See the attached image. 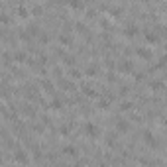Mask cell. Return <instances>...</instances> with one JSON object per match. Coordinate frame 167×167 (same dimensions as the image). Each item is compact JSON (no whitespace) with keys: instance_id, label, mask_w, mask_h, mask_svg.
<instances>
[{"instance_id":"4316f807","label":"cell","mask_w":167,"mask_h":167,"mask_svg":"<svg viewBox=\"0 0 167 167\" xmlns=\"http://www.w3.org/2000/svg\"><path fill=\"white\" fill-rule=\"evenodd\" d=\"M0 22H2L4 28H8V24H10V16H8L6 12H4V14H2V18H0Z\"/></svg>"},{"instance_id":"1f68e13d","label":"cell","mask_w":167,"mask_h":167,"mask_svg":"<svg viewBox=\"0 0 167 167\" xmlns=\"http://www.w3.org/2000/svg\"><path fill=\"white\" fill-rule=\"evenodd\" d=\"M134 79H136L138 83H140V81H144V79H145V75H144V73H140V71H136V73H134Z\"/></svg>"},{"instance_id":"ac0fdd59","label":"cell","mask_w":167,"mask_h":167,"mask_svg":"<svg viewBox=\"0 0 167 167\" xmlns=\"http://www.w3.org/2000/svg\"><path fill=\"white\" fill-rule=\"evenodd\" d=\"M98 65H89L87 69H85V75H87L89 79H93V77H96V75H98Z\"/></svg>"},{"instance_id":"e0dca14e","label":"cell","mask_w":167,"mask_h":167,"mask_svg":"<svg viewBox=\"0 0 167 167\" xmlns=\"http://www.w3.org/2000/svg\"><path fill=\"white\" fill-rule=\"evenodd\" d=\"M83 94L89 96V98H96V96H98V93H96L90 85H83Z\"/></svg>"},{"instance_id":"4dcf8cb0","label":"cell","mask_w":167,"mask_h":167,"mask_svg":"<svg viewBox=\"0 0 167 167\" xmlns=\"http://www.w3.org/2000/svg\"><path fill=\"white\" fill-rule=\"evenodd\" d=\"M40 44L41 45H47V44H49V35H41L40 34Z\"/></svg>"},{"instance_id":"d6a6232c","label":"cell","mask_w":167,"mask_h":167,"mask_svg":"<svg viewBox=\"0 0 167 167\" xmlns=\"http://www.w3.org/2000/svg\"><path fill=\"white\" fill-rule=\"evenodd\" d=\"M128 93H130V89H128V87H120V90H118V94H120V96H126Z\"/></svg>"},{"instance_id":"ba28073f","label":"cell","mask_w":167,"mask_h":167,"mask_svg":"<svg viewBox=\"0 0 167 167\" xmlns=\"http://www.w3.org/2000/svg\"><path fill=\"white\" fill-rule=\"evenodd\" d=\"M63 155H65V157H77L79 155V149L75 148V145H71V144H67V145H63Z\"/></svg>"},{"instance_id":"8fae6325","label":"cell","mask_w":167,"mask_h":167,"mask_svg":"<svg viewBox=\"0 0 167 167\" xmlns=\"http://www.w3.org/2000/svg\"><path fill=\"white\" fill-rule=\"evenodd\" d=\"M40 89H41V93H45V94H53V89H55V85H53L51 81L44 79V81L40 83Z\"/></svg>"},{"instance_id":"277c9868","label":"cell","mask_w":167,"mask_h":167,"mask_svg":"<svg viewBox=\"0 0 167 167\" xmlns=\"http://www.w3.org/2000/svg\"><path fill=\"white\" fill-rule=\"evenodd\" d=\"M144 144L148 145L149 149H157V145H159L157 138H155V136H153V132H149V130H145V132H144Z\"/></svg>"},{"instance_id":"3957f363","label":"cell","mask_w":167,"mask_h":167,"mask_svg":"<svg viewBox=\"0 0 167 167\" xmlns=\"http://www.w3.org/2000/svg\"><path fill=\"white\" fill-rule=\"evenodd\" d=\"M30 155H28V152H24V149H16L14 152V163L16 165H28L30 163Z\"/></svg>"},{"instance_id":"2e32d148","label":"cell","mask_w":167,"mask_h":167,"mask_svg":"<svg viewBox=\"0 0 167 167\" xmlns=\"http://www.w3.org/2000/svg\"><path fill=\"white\" fill-rule=\"evenodd\" d=\"M22 114H24L26 118H35L37 110L34 108V106H30V104H24V106H22Z\"/></svg>"},{"instance_id":"f1b7e54d","label":"cell","mask_w":167,"mask_h":167,"mask_svg":"<svg viewBox=\"0 0 167 167\" xmlns=\"http://www.w3.org/2000/svg\"><path fill=\"white\" fill-rule=\"evenodd\" d=\"M106 81H108V83H116L118 77H116L114 73H110V71H108V75H106Z\"/></svg>"},{"instance_id":"4fadbf2b","label":"cell","mask_w":167,"mask_h":167,"mask_svg":"<svg viewBox=\"0 0 167 167\" xmlns=\"http://www.w3.org/2000/svg\"><path fill=\"white\" fill-rule=\"evenodd\" d=\"M144 37H145V41H148L149 45H155V44H159V35L155 34V31H145V34H144Z\"/></svg>"},{"instance_id":"7c38bea8","label":"cell","mask_w":167,"mask_h":167,"mask_svg":"<svg viewBox=\"0 0 167 167\" xmlns=\"http://www.w3.org/2000/svg\"><path fill=\"white\" fill-rule=\"evenodd\" d=\"M67 6L71 10H75V12H83V10H85V2H83V0H67Z\"/></svg>"},{"instance_id":"484cf974","label":"cell","mask_w":167,"mask_h":167,"mask_svg":"<svg viewBox=\"0 0 167 167\" xmlns=\"http://www.w3.org/2000/svg\"><path fill=\"white\" fill-rule=\"evenodd\" d=\"M59 134H61V136H69V134H71V126H61L59 128Z\"/></svg>"},{"instance_id":"7a4b0ae2","label":"cell","mask_w":167,"mask_h":167,"mask_svg":"<svg viewBox=\"0 0 167 167\" xmlns=\"http://www.w3.org/2000/svg\"><path fill=\"white\" fill-rule=\"evenodd\" d=\"M116 69H118V73H122V75H134L136 73L134 61H130V59H122V61L116 65Z\"/></svg>"},{"instance_id":"e575fe53","label":"cell","mask_w":167,"mask_h":167,"mask_svg":"<svg viewBox=\"0 0 167 167\" xmlns=\"http://www.w3.org/2000/svg\"><path fill=\"white\" fill-rule=\"evenodd\" d=\"M116 2H120V0H116Z\"/></svg>"},{"instance_id":"5bb4252c","label":"cell","mask_w":167,"mask_h":167,"mask_svg":"<svg viewBox=\"0 0 167 167\" xmlns=\"http://www.w3.org/2000/svg\"><path fill=\"white\" fill-rule=\"evenodd\" d=\"M128 130H130V122H126V120H116V132H118V134H126Z\"/></svg>"},{"instance_id":"836d02e7","label":"cell","mask_w":167,"mask_h":167,"mask_svg":"<svg viewBox=\"0 0 167 167\" xmlns=\"http://www.w3.org/2000/svg\"><path fill=\"white\" fill-rule=\"evenodd\" d=\"M165 81H167V75H165Z\"/></svg>"},{"instance_id":"30bf717a","label":"cell","mask_w":167,"mask_h":167,"mask_svg":"<svg viewBox=\"0 0 167 167\" xmlns=\"http://www.w3.org/2000/svg\"><path fill=\"white\" fill-rule=\"evenodd\" d=\"M57 41H59V45H63V47H71V45H73V37H71V34H59Z\"/></svg>"},{"instance_id":"83f0119b","label":"cell","mask_w":167,"mask_h":167,"mask_svg":"<svg viewBox=\"0 0 167 167\" xmlns=\"http://www.w3.org/2000/svg\"><path fill=\"white\" fill-rule=\"evenodd\" d=\"M85 18L93 20V18H96V12H94V10H87V12H85Z\"/></svg>"},{"instance_id":"ffe728a7","label":"cell","mask_w":167,"mask_h":167,"mask_svg":"<svg viewBox=\"0 0 167 167\" xmlns=\"http://www.w3.org/2000/svg\"><path fill=\"white\" fill-rule=\"evenodd\" d=\"M81 77H83V71H79V69H75V67H69V79L77 81Z\"/></svg>"},{"instance_id":"f546056e","label":"cell","mask_w":167,"mask_h":167,"mask_svg":"<svg viewBox=\"0 0 167 167\" xmlns=\"http://www.w3.org/2000/svg\"><path fill=\"white\" fill-rule=\"evenodd\" d=\"M110 26H112V24L108 22V20H100V28H102V30H110Z\"/></svg>"},{"instance_id":"5b68a950","label":"cell","mask_w":167,"mask_h":167,"mask_svg":"<svg viewBox=\"0 0 167 167\" xmlns=\"http://www.w3.org/2000/svg\"><path fill=\"white\" fill-rule=\"evenodd\" d=\"M124 35H126L128 40H134V37L140 35V28H138L136 24H128L126 28H124Z\"/></svg>"},{"instance_id":"603a6c76","label":"cell","mask_w":167,"mask_h":167,"mask_svg":"<svg viewBox=\"0 0 167 167\" xmlns=\"http://www.w3.org/2000/svg\"><path fill=\"white\" fill-rule=\"evenodd\" d=\"M118 108H120L122 112H128V110H132V108H134V104H132L130 100H122V102H120V106H118Z\"/></svg>"},{"instance_id":"cb8c5ba5","label":"cell","mask_w":167,"mask_h":167,"mask_svg":"<svg viewBox=\"0 0 167 167\" xmlns=\"http://www.w3.org/2000/svg\"><path fill=\"white\" fill-rule=\"evenodd\" d=\"M161 87H163V83H161V81H152V83H149V89L153 90H161Z\"/></svg>"},{"instance_id":"9a60e30c","label":"cell","mask_w":167,"mask_h":167,"mask_svg":"<svg viewBox=\"0 0 167 167\" xmlns=\"http://www.w3.org/2000/svg\"><path fill=\"white\" fill-rule=\"evenodd\" d=\"M59 89H61V90H73L75 89L73 79H61V81H59Z\"/></svg>"},{"instance_id":"9c48e42d","label":"cell","mask_w":167,"mask_h":167,"mask_svg":"<svg viewBox=\"0 0 167 167\" xmlns=\"http://www.w3.org/2000/svg\"><path fill=\"white\" fill-rule=\"evenodd\" d=\"M12 57H14V63H18V65H22V63H28V61H30V59H28V53H26V51H14Z\"/></svg>"},{"instance_id":"6da1fadb","label":"cell","mask_w":167,"mask_h":167,"mask_svg":"<svg viewBox=\"0 0 167 167\" xmlns=\"http://www.w3.org/2000/svg\"><path fill=\"white\" fill-rule=\"evenodd\" d=\"M83 134L90 140H96V138H100V128L93 122H85L83 124Z\"/></svg>"},{"instance_id":"44dd1931","label":"cell","mask_w":167,"mask_h":167,"mask_svg":"<svg viewBox=\"0 0 167 167\" xmlns=\"http://www.w3.org/2000/svg\"><path fill=\"white\" fill-rule=\"evenodd\" d=\"M30 12H31V16H41L44 14V6H41V4H34V6L30 8Z\"/></svg>"},{"instance_id":"8992f818","label":"cell","mask_w":167,"mask_h":167,"mask_svg":"<svg viewBox=\"0 0 167 167\" xmlns=\"http://www.w3.org/2000/svg\"><path fill=\"white\" fill-rule=\"evenodd\" d=\"M14 16L18 20H28L31 16V12H30V8H26V6H18V8H16V12H14Z\"/></svg>"},{"instance_id":"7402d4cb","label":"cell","mask_w":167,"mask_h":167,"mask_svg":"<svg viewBox=\"0 0 167 167\" xmlns=\"http://www.w3.org/2000/svg\"><path fill=\"white\" fill-rule=\"evenodd\" d=\"M26 30H28V34H30L31 37H37V35H40V28H37L35 24H30V26H28V28H26Z\"/></svg>"},{"instance_id":"d6986e66","label":"cell","mask_w":167,"mask_h":167,"mask_svg":"<svg viewBox=\"0 0 167 167\" xmlns=\"http://www.w3.org/2000/svg\"><path fill=\"white\" fill-rule=\"evenodd\" d=\"M49 110H53V112H59V110H63V102L59 100V98H53V100L49 102Z\"/></svg>"},{"instance_id":"d4e9b609","label":"cell","mask_w":167,"mask_h":167,"mask_svg":"<svg viewBox=\"0 0 167 167\" xmlns=\"http://www.w3.org/2000/svg\"><path fill=\"white\" fill-rule=\"evenodd\" d=\"M106 145H108V148H114V145H116V136H114V134H112V136L108 134V138H106Z\"/></svg>"},{"instance_id":"52a82bcc","label":"cell","mask_w":167,"mask_h":167,"mask_svg":"<svg viewBox=\"0 0 167 167\" xmlns=\"http://www.w3.org/2000/svg\"><path fill=\"white\" fill-rule=\"evenodd\" d=\"M136 55L142 57L144 61H149V59L153 57V53H152V49H149V47H138V49H136Z\"/></svg>"}]
</instances>
